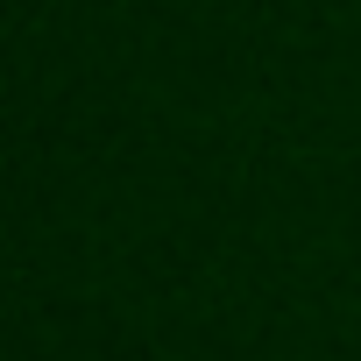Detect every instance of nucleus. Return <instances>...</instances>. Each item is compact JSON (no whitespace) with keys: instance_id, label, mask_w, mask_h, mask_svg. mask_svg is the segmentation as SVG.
<instances>
[]
</instances>
